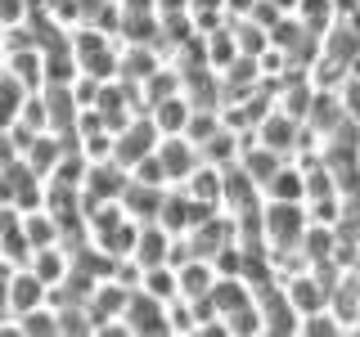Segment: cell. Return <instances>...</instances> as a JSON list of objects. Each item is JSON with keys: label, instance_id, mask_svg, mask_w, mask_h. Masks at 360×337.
I'll use <instances>...</instances> for the list:
<instances>
[{"label": "cell", "instance_id": "cell-6", "mask_svg": "<svg viewBox=\"0 0 360 337\" xmlns=\"http://www.w3.org/2000/svg\"><path fill=\"white\" fill-rule=\"evenodd\" d=\"M153 153H158V162H162V171H167V185H180L198 162V149L185 140V135H158Z\"/></svg>", "mask_w": 360, "mask_h": 337}, {"label": "cell", "instance_id": "cell-5", "mask_svg": "<svg viewBox=\"0 0 360 337\" xmlns=\"http://www.w3.org/2000/svg\"><path fill=\"white\" fill-rule=\"evenodd\" d=\"M45 297H50V288H45L27 265H9L5 270V315H22V310L41 306Z\"/></svg>", "mask_w": 360, "mask_h": 337}, {"label": "cell", "instance_id": "cell-20", "mask_svg": "<svg viewBox=\"0 0 360 337\" xmlns=\"http://www.w3.org/2000/svg\"><path fill=\"white\" fill-rule=\"evenodd\" d=\"M0 32H5V27H0Z\"/></svg>", "mask_w": 360, "mask_h": 337}, {"label": "cell", "instance_id": "cell-15", "mask_svg": "<svg viewBox=\"0 0 360 337\" xmlns=\"http://www.w3.org/2000/svg\"><path fill=\"white\" fill-rule=\"evenodd\" d=\"M22 99H27V86L14 81V77L0 67V131L5 126H14L18 121V112H22Z\"/></svg>", "mask_w": 360, "mask_h": 337}, {"label": "cell", "instance_id": "cell-8", "mask_svg": "<svg viewBox=\"0 0 360 337\" xmlns=\"http://www.w3.org/2000/svg\"><path fill=\"white\" fill-rule=\"evenodd\" d=\"M144 112H149V121H153L158 135H180V131H185V121H189V99L176 90V95H167V99H158V104H149Z\"/></svg>", "mask_w": 360, "mask_h": 337}, {"label": "cell", "instance_id": "cell-17", "mask_svg": "<svg viewBox=\"0 0 360 337\" xmlns=\"http://www.w3.org/2000/svg\"><path fill=\"white\" fill-rule=\"evenodd\" d=\"M22 18H32V0H0V27L22 22Z\"/></svg>", "mask_w": 360, "mask_h": 337}, {"label": "cell", "instance_id": "cell-18", "mask_svg": "<svg viewBox=\"0 0 360 337\" xmlns=\"http://www.w3.org/2000/svg\"><path fill=\"white\" fill-rule=\"evenodd\" d=\"M275 5H279V9H292V0H275Z\"/></svg>", "mask_w": 360, "mask_h": 337}, {"label": "cell", "instance_id": "cell-9", "mask_svg": "<svg viewBox=\"0 0 360 337\" xmlns=\"http://www.w3.org/2000/svg\"><path fill=\"white\" fill-rule=\"evenodd\" d=\"M262 198L266 202H302V166L292 157H284L275 166V176L262 185Z\"/></svg>", "mask_w": 360, "mask_h": 337}, {"label": "cell", "instance_id": "cell-10", "mask_svg": "<svg viewBox=\"0 0 360 337\" xmlns=\"http://www.w3.org/2000/svg\"><path fill=\"white\" fill-rule=\"evenodd\" d=\"M234 157H239V131L217 121V131L207 135V140L198 144V162H212V166H230Z\"/></svg>", "mask_w": 360, "mask_h": 337}, {"label": "cell", "instance_id": "cell-3", "mask_svg": "<svg viewBox=\"0 0 360 337\" xmlns=\"http://www.w3.org/2000/svg\"><path fill=\"white\" fill-rule=\"evenodd\" d=\"M153 144H158V131H153L149 112H135V117H127L112 131V162L131 166V162H140L144 153H153Z\"/></svg>", "mask_w": 360, "mask_h": 337}, {"label": "cell", "instance_id": "cell-12", "mask_svg": "<svg viewBox=\"0 0 360 337\" xmlns=\"http://www.w3.org/2000/svg\"><path fill=\"white\" fill-rule=\"evenodd\" d=\"M288 14L297 18L307 32H315V37H320V32H324V27H329V22L338 18V9H333V0H292V9H288Z\"/></svg>", "mask_w": 360, "mask_h": 337}, {"label": "cell", "instance_id": "cell-14", "mask_svg": "<svg viewBox=\"0 0 360 337\" xmlns=\"http://www.w3.org/2000/svg\"><path fill=\"white\" fill-rule=\"evenodd\" d=\"M140 292H149V297H158V301H172L176 297V270L172 265H144L140 270V284H135Z\"/></svg>", "mask_w": 360, "mask_h": 337}, {"label": "cell", "instance_id": "cell-7", "mask_svg": "<svg viewBox=\"0 0 360 337\" xmlns=\"http://www.w3.org/2000/svg\"><path fill=\"white\" fill-rule=\"evenodd\" d=\"M176 189H180L185 198L202 202V207H217V211H221V166H212V162H194V171L180 180Z\"/></svg>", "mask_w": 360, "mask_h": 337}, {"label": "cell", "instance_id": "cell-1", "mask_svg": "<svg viewBox=\"0 0 360 337\" xmlns=\"http://www.w3.org/2000/svg\"><path fill=\"white\" fill-rule=\"evenodd\" d=\"M122 329L131 337H167V301L149 297V292L131 288L127 292V306H122Z\"/></svg>", "mask_w": 360, "mask_h": 337}, {"label": "cell", "instance_id": "cell-2", "mask_svg": "<svg viewBox=\"0 0 360 337\" xmlns=\"http://www.w3.org/2000/svg\"><path fill=\"white\" fill-rule=\"evenodd\" d=\"M252 306H257V319H262V337H297V310L279 292V279L252 292Z\"/></svg>", "mask_w": 360, "mask_h": 337}, {"label": "cell", "instance_id": "cell-19", "mask_svg": "<svg viewBox=\"0 0 360 337\" xmlns=\"http://www.w3.org/2000/svg\"><path fill=\"white\" fill-rule=\"evenodd\" d=\"M0 67H5V54H0Z\"/></svg>", "mask_w": 360, "mask_h": 337}, {"label": "cell", "instance_id": "cell-13", "mask_svg": "<svg viewBox=\"0 0 360 337\" xmlns=\"http://www.w3.org/2000/svg\"><path fill=\"white\" fill-rule=\"evenodd\" d=\"M14 324H18V337H59V329H54V306H50V301H41V306L14 315Z\"/></svg>", "mask_w": 360, "mask_h": 337}, {"label": "cell", "instance_id": "cell-16", "mask_svg": "<svg viewBox=\"0 0 360 337\" xmlns=\"http://www.w3.org/2000/svg\"><path fill=\"white\" fill-rule=\"evenodd\" d=\"M221 329H225V337H262V319H257V306L248 301V306L230 310V315H221Z\"/></svg>", "mask_w": 360, "mask_h": 337}, {"label": "cell", "instance_id": "cell-11", "mask_svg": "<svg viewBox=\"0 0 360 337\" xmlns=\"http://www.w3.org/2000/svg\"><path fill=\"white\" fill-rule=\"evenodd\" d=\"M5 72L22 81L27 90H41V50L37 45H27V50H9L5 54Z\"/></svg>", "mask_w": 360, "mask_h": 337}, {"label": "cell", "instance_id": "cell-4", "mask_svg": "<svg viewBox=\"0 0 360 337\" xmlns=\"http://www.w3.org/2000/svg\"><path fill=\"white\" fill-rule=\"evenodd\" d=\"M324 310L338 319L342 337H352L360 329V275L356 270H342V275H338V284L329 288V297H324Z\"/></svg>", "mask_w": 360, "mask_h": 337}]
</instances>
